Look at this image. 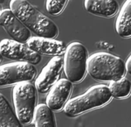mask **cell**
Segmentation results:
<instances>
[{
    "mask_svg": "<svg viewBox=\"0 0 131 127\" xmlns=\"http://www.w3.org/2000/svg\"><path fill=\"white\" fill-rule=\"evenodd\" d=\"M10 9L36 35L47 38H55L58 35L59 29L55 23L27 0H10Z\"/></svg>",
    "mask_w": 131,
    "mask_h": 127,
    "instance_id": "1",
    "label": "cell"
},
{
    "mask_svg": "<svg viewBox=\"0 0 131 127\" xmlns=\"http://www.w3.org/2000/svg\"><path fill=\"white\" fill-rule=\"evenodd\" d=\"M86 70L94 80L110 82L123 77L126 66L119 56L107 52H97L88 56Z\"/></svg>",
    "mask_w": 131,
    "mask_h": 127,
    "instance_id": "2",
    "label": "cell"
},
{
    "mask_svg": "<svg viewBox=\"0 0 131 127\" xmlns=\"http://www.w3.org/2000/svg\"><path fill=\"white\" fill-rule=\"evenodd\" d=\"M111 97L107 86L104 84L92 86L83 94L69 99L64 106V112L69 118L76 117L94 108L103 106L110 101Z\"/></svg>",
    "mask_w": 131,
    "mask_h": 127,
    "instance_id": "3",
    "label": "cell"
},
{
    "mask_svg": "<svg viewBox=\"0 0 131 127\" xmlns=\"http://www.w3.org/2000/svg\"><path fill=\"white\" fill-rule=\"evenodd\" d=\"M35 86L30 82L16 84L12 90V102L17 118L22 124H28L33 120L37 103Z\"/></svg>",
    "mask_w": 131,
    "mask_h": 127,
    "instance_id": "4",
    "label": "cell"
},
{
    "mask_svg": "<svg viewBox=\"0 0 131 127\" xmlns=\"http://www.w3.org/2000/svg\"><path fill=\"white\" fill-rule=\"evenodd\" d=\"M88 52L80 42H72L66 47L63 57V69L72 82H81L86 75Z\"/></svg>",
    "mask_w": 131,
    "mask_h": 127,
    "instance_id": "5",
    "label": "cell"
},
{
    "mask_svg": "<svg viewBox=\"0 0 131 127\" xmlns=\"http://www.w3.org/2000/svg\"><path fill=\"white\" fill-rule=\"evenodd\" d=\"M33 64L16 61L0 66V88L16 85L23 82H31L36 76Z\"/></svg>",
    "mask_w": 131,
    "mask_h": 127,
    "instance_id": "6",
    "label": "cell"
},
{
    "mask_svg": "<svg viewBox=\"0 0 131 127\" xmlns=\"http://www.w3.org/2000/svg\"><path fill=\"white\" fill-rule=\"evenodd\" d=\"M0 54L9 60L24 61L33 65L41 61L40 54L31 49L27 44L14 40L5 39L0 41Z\"/></svg>",
    "mask_w": 131,
    "mask_h": 127,
    "instance_id": "7",
    "label": "cell"
},
{
    "mask_svg": "<svg viewBox=\"0 0 131 127\" xmlns=\"http://www.w3.org/2000/svg\"><path fill=\"white\" fill-rule=\"evenodd\" d=\"M63 69V57L55 55L43 67L40 74L36 78L34 86L37 91L45 93L60 79Z\"/></svg>",
    "mask_w": 131,
    "mask_h": 127,
    "instance_id": "8",
    "label": "cell"
},
{
    "mask_svg": "<svg viewBox=\"0 0 131 127\" xmlns=\"http://www.w3.org/2000/svg\"><path fill=\"white\" fill-rule=\"evenodd\" d=\"M0 25L14 41L26 43L31 37V31L10 9H4L0 12Z\"/></svg>",
    "mask_w": 131,
    "mask_h": 127,
    "instance_id": "9",
    "label": "cell"
},
{
    "mask_svg": "<svg viewBox=\"0 0 131 127\" xmlns=\"http://www.w3.org/2000/svg\"><path fill=\"white\" fill-rule=\"evenodd\" d=\"M73 90V82L66 78L59 79L50 88L46 99V103L52 111H60L68 101Z\"/></svg>",
    "mask_w": 131,
    "mask_h": 127,
    "instance_id": "10",
    "label": "cell"
},
{
    "mask_svg": "<svg viewBox=\"0 0 131 127\" xmlns=\"http://www.w3.org/2000/svg\"><path fill=\"white\" fill-rule=\"evenodd\" d=\"M26 44L29 47L39 54L46 55H60L66 50L65 43L61 41L54 40V38H47L43 36L31 37Z\"/></svg>",
    "mask_w": 131,
    "mask_h": 127,
    "instance_id": "11",
    "label": "cell"
},
{
    "mask_svg": "<svg viewBox=\"0 0 131 127\" xmlns=\"http://www.w3.org/2000/svg\"><path fill=\"white\" fill-rule=\"evenodd\" d=\"M84 7L91 14L110 18L118 12L119 5L116 0H84Z\"/></svg>",
    "mask_w": 131,
    "mask_h": 127,
    "instance_id": "12",
    "label": "cell"
},
{
    "mask_svg": "<svg viewBox=\"0 0 131 127\" xmlns=\"http://www.w3.org/2000/svg\"><path fill=\"white\" fill-rule=\"evenodd\" d=\"M115 31L122 38L131 37V0H125L115 20Z\"/></svg>",
    "mask_w": 131,
    "mask_h": 127,
    "instance_id": "13",
    "label": "cell"
},
{
    "mask_svg": "<svg viewBox=\"0 0 131 127\" xmlns=\"http://www.w3.org/2000/svg\"><path fill=\"white\" fill-rule=\"evenodd\" d=\"M21 124L9 102L0 93V127H19Z\"/></svg>",
    "mask_w": 131,
    "mask_h": 127,
    "instance_id": "14",
    "label": "cell"
},
{
    "mask_svg": "<svg viewBox=\"0 0 131 127\" xmlns=\"http://www.w3.org/2000/svg\"><path fill=\"white\" fill-rule=\"evenodd\" d=\"M32 121L34 126L37 127L56 126L53 111L46 103H39L36 105Z\"/></svg>",
    "mask_w": 131,
    "mask_h": 127,
    "instance_id": "15",
    "label": "cell"
},
{
    "mask_svg": "<svg viewBox=\"0 0 131 127\" xmlns=\"http://www.w3.org/2000/svg\"><path fill=\"white\" fill-rule=\"evenodd\" d=\"M111 96L115 98H123L131 93V82L128 78L122 77L115 81L110 82L108 85Z\"/></svg>",
    "mask_w": 131,
    "mask_h": 127,
    "instance_id": "16",
    "label": "cell"
},
{
    "mask_svg": "<svg viewBox=\"0 0 131 127\" xmlns=\"http://www.w3.org/2000/svg\"><path fill=\"white\" fill-rule=\"evenodd\" d=\"M67 0H46V9L52 15H58L64 9Z\"/></svg>",
    "mask_w": 131,
    "mask_h": 127,
    "instance_id": "17",
    "label": "cell"
},
{
    "mask_svg": "<svg viewBox=\"0 0 131 127\" xmlns=\"http://www.w3.org/2000/svg\"><path fill=\"white\" fill-rule=\"evenodd\" d=\"M125 66H126V71L128 72L129 75H131V54L128 57L126 62H125Z\"/></svg>",
    "mask_w": 131,
    "mask_h": 127,
    "instance_id": "18",
    "label": "cell"
},
{
    "mask_svg": "<svg viewBox=\"0 0 131 127\" xmlns=\"http://www.w3.org/2000/svg\"><path fill=\"white\" fill-rule=\"evenodd\" d=\"M2 57H3V56H2V54H0V62H1V60H2Z\"/></svg>",
    "mask_w": 131,
    "mask_h": 127,
    "instance_id": "19",
    "label": "cell"
},
{
    "mask_svg": "<svg viewBox=\"0 0 131 127\" xmlns=\"http://www.w3.org/2000/svg\"><path fill=\"white\" fill-rule=\"evenodd\" d=\"M0 12H1V6H0Z\"/></svg>",
    "mask_w": 131,
    "mask_h": 127,
    "instance_id": "20",
    "label": "cell"
}]
</instances>
